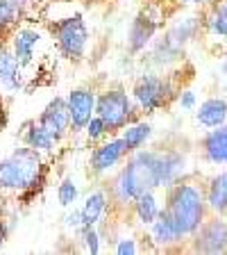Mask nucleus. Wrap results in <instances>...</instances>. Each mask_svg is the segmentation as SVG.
Returning <instances> with one entry per match:
<instances>
[{"mask_svg": "<svg viewBox=\"0 0 227 255\" xmlns=\"http://www.w3.org/2000/svg\"><path fill=\"white\" fill-rule=\"evenodd\" d=\"M164 185V173H161V153H137L127 166L121 171L116 178V191L118 201L123 203H134L141 194L152 191L154 187Z\"/></svg>", "mask_w": 227, "mask_h": 255, "instance_id": "1", "label": "nucleus"}, {"mask_svg": "<svg viewBox=\"0 0 227 255\" xmlns=\"http://www.w3.org/2000/svg\"><path fill=\"white\" fill-rule=\"evenodd\" d=\"M164 212L177 226L182 237L196 235L205 219V198L198 187L189 185V182H175L170 185Z\"/></svg>", "mask_w": 227, "mask_h": 255, "instance_id": "2", "label": "nucleus"}, {"mask_svg": "<svg viewBox=\"0 0 227 255\" xmlns=\"http://www.w3.org/2000/svg\"><path fill=\"white\" fill-rule=\"evenodd\" d=\"M41 173V155L39 150L18 148L7 159L0 162V189H32Z\"/></svg>", "mask_w": 227, "mask_h": 255, "instance_id": "3", "label": "nucleus"}, {"mask_svg": "<svg viewBox=\"0 0 227 255\" xmlns=\"http://www.w3.org/2000/svg\"><path fill=\"white\" fill-rule=\"evenodd\" d=\"M53 37L57 39V48L66 59H82L86 50V41H89V30H86L82 16H69L62 21L50 25Z\"/></svg>", "mask_w": 227, "mask_h": 255, "instance_id": "4", "label": "nucleus"}, {"mask_svg": "<svg viewBox=\"0 0 227 255\" xmlns=\"http://www.w3.org/2000/svg\"><path fill=\"white\" fill-rule=\"evenodd\" d=\"M95 114L107 123L109 132L127 128L132 119V101L123 89H109L98 98L95 103Z\"/></svg>", "mask_w": 227, "mask_h": 255, "instance_id": "5", "label": "nucleus"}, {"mask_svg": "<svg viewBox=\"0 0 227 255\" xmlns=\"http://www.w3.org/2000/svg\"><path fill=\"white\" fill-rule=\"evenodd\" d=\"M170 96V82L157 78V75H143L134 85V98L139 107L146 112H154L168 103Z\"/></svg>", "mask_w": 227, "mask_h": 255, "instance_id": "6", "label": "nucleus"}, {"mask_svg": "<svg viewBox=\"0 0 227 255\" xmlns=\"http://www.w3.org/2000/svg\"><path fill=\"white\" fill-rule=\"evenodd\" d=\"M39 123H41L48 132H50L59 141V139L66 134V130L73 126V123H71L69 101H64V98H55V101H50L46 105V110L41 112Z\"/></svg>", "mask_w": 227, "mask_h": 255, "instance_id": "7", "label": "nucleus"}, {"mask_svg": "<svg viewBox=\"0 0 227 255\" xmlns=\"http://www.w3.org/2000/svg\"><path fill=\"white\" fill-rule=\"evenodd\" d=\"M69 110H71V123L75 130H84L86 123L93 119L95 112V96L89 89H73L69 94Z\"/></svg>", "mask_w": 227, "mask_h": 255, "instance_id": "8", "label": "nucleus"}, {"mask_svg": "<svg viewBox=\"0 0 227 255\" xmlns=\"http://www.w3.org/2000/svg\"><path fill=\"white\" fill-rule=\"evenodd\" d=\"M196 249L202 253H223L227 249V235H225V223L212 221L198 228L196 237Z\"/></svg>", "mask_w": 227, "mask_h": 255, "instance_id": "9", "label": "nucleus"}, {"mask_svg": "<svg viewBox=\"0 0 227 255\" xmlns=\"http://www.w3.org/2000/svg\"><path fill=\"white\" fill-rule=\"evenodd\" d=\"M127 153H130V148H127V143L123 137L114 139V141H107V143H102L100 148L93 150V155H91V166H93V171H98V173L109 171L111 166L116 164V162H121Z\"/></svg>", "mask_w": 227, "mask_h": 255, "instance_id": "10", "label": "nucleus"}, {"mask_svg": "<svg viewBox=\"0 0 227 255\" xmlns=\"http://www.w3.org/2000/svg\"><path fill=\"white\" fill-rule=\"evenodd\" d=\"M202 148L209 162L214 164H227V126H218L216 130L205 137Z\"/></svg>", "mask_w": 227, "mask_h": 255, "instance_id": "11", "label": "nucleus"}, {"mask_svg": "<svg viewBox=\"0 0 227 255\" xmlns=\"http://www.w3.org/2000/svg\"><path fill=\"white\" fill-rule=\"evenodd\" d=\"M154 30H157V23L154 18H150L148 14H139L132 23V30H130V50L139 53L150 43V39L154 37Z\"/></svg>", "mask_w": 227, "mask_h": 255, "instance_id": "12", "label": "nucleus"}, {"mask_svg": "<svg viewBox=\"0 0 227 255\" xmlns=\"http://www.w3.org/2000/svg\"><path fill=\"white\" fill-rule=\"evenodd\" d=\"M21 66L14 50L0 48V85L7 89H18L21 87Z\"/></svg>", "mask_w": 227, "mask_h": 255, "instance_id": "13", "label": "nucleus"}, {"mask_svg": "<svg viewBox=\"0 0 227 255\" xmlns=\"http://www.w3.org/2000/svg\"><path fill=\"white\" fill-rule=\"evenodd\" d=\"M41 41V34L37 30H30V27H23L14 34V41H11V50L18 57L21 64H30L34 57V48Z\"/></svg>", "mask_w": 227, "mask_h": 255, "instance_id": "14", "label": "nucleus"}, {"mask_svg": "<svg viewBox=\"0 0 227 255\" xmlns=\"http://www.w3.org/2000/svg\"><path fill=\"white\" fill-rule=\"evenodd\" d=\"M227 119V103L223 98H209L198 107V121L205 128H218Z\"/></svg>", "mask_w": 227, "mask_h": 255, "instance_id": "15", "label": "nucleus"}, {"mask_svg": "<svg viewBox=\"0 0 227 255\" xmlns=\"http://www.w3.org/2000/svg\"><path fill=\"white\" fill-rule=\"evenodd\" d=\"M150 226H152V239L159 246H168V244H175V242L182 239V233L177 230V226L170 221V217L164 210H161V214H159Z\"/></svg>", "mask_w": 227, "mask_h": 255, "instance_id": "16", "label": "nucleus"}, {"mask_svg": "<svg viewBox=\"0 0 227 255\" xmlns=\"http://www.w3.org/2000/svg\"><path fill=\"white\" fill-rule=\"evenodd\" d=\"M207 203L216 212H225L227 210V171L218 173L212 182H209V191H207Z\"/></svg>", "mask_w": 227, "mask_h": 255, "instance_id": "17", "label": "nucleus"}, {"mask_svg": "<svg viewBox=\"0 0 227 255\" xmlns=\"http://www.w3.org/2000/svg\"><path fill=\"white\" fill-rule=\"evenodd\" d=\"M105 207H107L105 191H93L91 196H86L84 205H82V219H84V226H95V223L100 221Z\"/></svg>", "mask_w": 227, "mask_h": 255, "instance_id": "18", "label": "nucleus"}, {"mask_svg": "<svg viewBox=\"0 0 227 255\" xmlns=\"http://www.w3.org/2000/svg\"><path fill=\"white\" fill-rule=\"evenodd\" d=\"M25 143L30 146V148L39 150V153H48V150L55 148V143H57V139L53 137V134L48 132L46 128L39 123V126H32L30 130H27L25 134Z\"/></svg>", "mask_w": 227, "mask_h": 255, "instance_id": "19", "label": "nucleus"}, {"mask_svg": "<svg viewBox=\"0 0 227 255\" xmlns=\"http://www.w3.org/2000/svg\"><path fill=\"white\" fill-rule=\"evenodd\" d=\"M134 212H137L141 223H152L154 219L161 214L159 203H157V198L152 196V191H146V194H141V196L134 201Z\"/></svg>", "mask_w": 227, "mask_h": 255, "instance_id": "20", "label": "nucleus"}, {"mask_svg": "<svg viewBox=\"0 0 227 255\" xmlns=\"http://www.w3.org/2000/svg\"><path fill=\"white\" fill-rule=\"evenodd\" d=\"M150 132H152V128H150L148 123H134V126H127L125 132H123V139H125L130 153L137 150V148H141L143 143H146V139L150 137Z\"/></svg>", "mask_w": 227, "mask_h": 255, "instance_id": "21", "label": "nucleus"}, {"mask_svg": "<svg viewBox=\"0 0 227 255\" xmlns=\"http://www.w3.org/2000/svg\"><path fill=\"white\" fill-rule=\"evenodd\" d=\"M57 196L64 207H69L75 203V198H77V187H75V182L71 180V178L62 180V185H59V189H57Z\"/></svg>", "mask_w": 227, "mask_h": 255, "instance_id": "22", "label": "nucleus"}, {"mask_svg": "<svg viewBox=\"0 0 227 255\" xmlns=\"http://www.w3.org/2000/svg\"><path fill=\"white\" fill-rule=\"evenodd\" d=\"M16 11H18V7L11 0H0V30H5L14 23Z\"/></svg>", "mask_w": 227, "mask_h": 255, "instance_id": "23", "label": "nucleus"}, {"mask_svg": "<svg viewBox=\"0 0 227 255\" xmlns=\"http://www.w3.org/2000/svg\"><path fill=\"white\" fill-rule=\"evenodd\" d=\"M86 134H89V139H100V137H105L107 132H109V128H107V123L102 121L98 114H95L93 119H91L89 123H86Z\"/></svg>", "mask_w": 227, "mask_h": 255, "instance_id": "24", "label": "nucleus"}, {"mask_svg": "<svg viewBox=\"0 0 227 255\" xmlns=\"http://www.w3.org/2000/svg\"><path fill=\"white\" fill-rule=\"evenodd\" d=\"M82 239H84V244H86V251H91V253H98V251H100L98 233H95L93 226H84V228H82Z\"/></svg>", "mask_w": 227, "mask_h": 255, "instance_id": "25", "label": "nucleus"}, {"mask_svg": "<svg viewBox=\"0 0 227 255\" xmlns=\"http://www.w3.org/2000/svg\"><path fill=\"white\" fill-rule=\"evenodd\" d=\"M116 253H121V255L137 253V246H134L132 239H121V242H118V246H116Z\"/></svg>", "mask_w": 227, "mask_h": 255, "instance_id": "26", "label": "nucleus"}, {"mask_svg": "<svg viewBox=\"0 0 227 255\" xmlns=\"http://www.w3.org/2000/svg\"><path fill=\"white\" fill-rule=\"evenodd\" d=\"M180 105H182V110H193V105H196L193 91H184V94L180 96Z\"/></svg>", "mask_w": 227, "mask_h": 255, "instance_id": "27", "label": "nucleus"}, {"mask_svg": "<svg viewBox=\"0 0 227 255\" xmlns=\"http://www.w3.org/2000/svg\"><path fill=\"white\" fill-rule=\"evenodd\" d=\"M180 2H186V5H207L212 0H180Z\"/></svg>", "mask_w": 227, "mask_h": 255, "instance_id": "28", "label": "nucleus"}, {"mask_svg": "<svg viewBox=\"0 0 227 255\" xmlns=\"http://www.w3.org/2000/svg\"><path fill=\"white\" fill-rule=\"evenodd\" d=\"M5 233H7V230H5V223L0 221V244L5 242Z\"/></svg>", "mask_w": 227, "mask_h": 255, "instance_id": "29", "label": "nucleus"}, {"mask_svg": "<svg viewBox=\"0 0 227 255\" xmlns=\"http://www.w3.org/2000/svg\"><path fill=\"white\" fill-rule=\"evenodd\" d=\"M11 2H14V5L18 7V9H21V7H25V5H27V0H11Z\"/></svg>", "mask_w": 227, "mask_h": 255, "instance_id": "30", "label": "nucleus"}, {"mask_svg": "<svg viewBox=\"0 0 227 255\" xmlns=\"http://www.w3.org/2000/svg\"><path fill=\"white\" fill-rule=\"evenodd\" d=\"M225 235H227V223H225Z\"/></svg>", "mask_w": 227, "mask_h": 255, "instance_id": "31", "label": "nucleus"}, {"mask_svg": "<svg viewBox=\"0 0 227 255\" xmlns=\"http://www.w3.org/2000/svg\"><path fill=\"white\" fill-rule=\"evenodd\" d=\"M0 214H2V205H0Z\"/></svg>", "mask_w": 227, "mask_h": 255, "instance_id": "32", "label": "nucleus"}, {"mask_svg": "<svg viewBox=\"0 0 227 255\" xmlns=\"http://www.w3.org/2000/svg\"><path fill=\"white\" fill-rule=\"evenodd\" d=\"M223 39H227V32H225V37H223Z\"/></svg>", "mask_w": 227, "mask_h": 255, "instance_id": "33", "label": "nucleus"}]
</instances>
